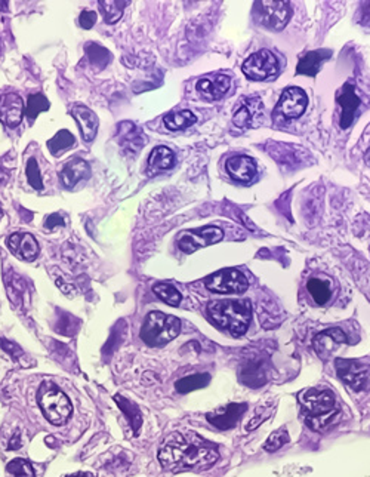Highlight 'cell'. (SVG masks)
Returning a JSON list of instances; mask_svg holds the SVG:
<instances>
[{
  "label": "cell",
  "mask_w": 370,
  "mask_h": 477,
  "mask_svg": "<svg viewBox=\"0 0 370 477\" xmlns=\"http://www.w3.org/2000/svg\"><path fill=\"white\" fill-rule=\"evenodd\" d=\"M335 369L339 380L345 382L354 391H363L369 387L370 364L358 360H344L338 359L335 362Z\"/></svg>",
  "instance_id": "7"
},
{
  "label": "cell",
  "mask_w": 370,
  "mask_h": 477,
  "mask_svg": "<svg viewBox=\"0 0 370 477\" xmlns=\"http://www.w3.org/2000/svg\"><path fill=\"white\" fill-rule=\"evenodd\" d=\"M73 144H75L73 134L67 129H61L59 132H57L55 137H52L48 141V148L52 156H61Z\"/></svg>",
  "instance_id": "30"
},
{
  "label": "cell",
  "mask_w": 370,
  "mask_h": 477,
  "mask_svg": "<svg viewBox=\"0 0 370 477\" xmlns=\"http://www.w3.org/2000/svg\"><path fill=\"white\" fill-rule=\"evenodd\" d=\"M92 175L90 166L85 159L73 157L64 165L63 171L59 172V178L66 188H75L79 182L88 181Z\"/></svg>",
  "instance_id": "18"
},
{
  "label": "cell",
  "mask_w": 370,
  "mask_h": 477,
  "mask_svg": "<svg viewBox=\"0 0 370 477\" xmlns=\"http://www.w3.org/2000/svg\"><path fill=\"white\" fill-rule=\"evenodd\" d=\"M220 460L218 446L194 431H175L159 449V461L166 471H203Z\"/></svg>",
  "instance_id": "1"
},
{
  "label": "cell",
  "mask_w": 370,
  "mask_h": 477,
  "mask_svg": "<svg viewBox=\"0 0 370 477\" xmlns=\"http://www.w3.org/2000/svg\"><path fill=\"white\" fill-rule=\"evenodd\" d=\"M6 246L14 257L21 261L32 262L39 257V243L30 233H12L6 239Z\"/></svg>",
  "instance_id": "14"
},
{
  "label": "cell",
  "mask_w": 370,
  "mask_h": 477,
  "mask_svg": "<svg viewBox=\"0 0 370 477\" xmlns=\"http://www.w3.org/2000/svg\"><path fill=\"white\" fill-rule=\"evenodd\" d=\"M222 237H224V233L221 228L206 226V227H202V228L184 231L182 235H179L177 243H178V248L182 252L193 253L200 248L215 245V243L221 242Z\"/></svg>",
  "instance_id": "10"
},
{
  "label": "cell",
  "mask_w": 370,
  "mask_h": 477,
  "mask_svg": "<svg viewBox=\"0 0 370 477\" xmlns=\"http://www.w3.org/2000/svg\"><path fill=\"white\" fill-rule=\"evenodd\" d=\"M79 23L81 27H84V30H90L97 23V12L95 11H84L80 14Z\"/></svg>",
  "instance_id": "40"
},
{
  "label": "cell",
  "mask_w": 370,
  "mask_h": 477,
  "mask_svg": "<svg viewBox=\"0 0 370 477\" xmlns=\"http://www.w3.org/2000/svg\"><path fill=\"white\" fill-rule=\"evenodd\" d=\"M71 116L77 121L81 138H84L86 143L94 141L98 132V116L94 111L88 108L86 106H75L71 108Z\"/></svg>",
  "instance_id": "22"
},
{
  "label": "cell",
  "mask_w": 370,
  "mask_h": 477,
  "mask_svg": "<svg viewBox=\"0 0 370 477\" xmlns=\"http://www.w3.org/2000/svg\"><path fill=\"white\" fill-rule=\"evenodd\" d=\"M9 273H11V278H9L5 273V283H6V288H8V295H9V300H11L12 302L18 304L19 301H21L23 291H24L23 279L19 278L18 275H15L14 271H9Z\"/></svg>",
  "instance_id": "34"
},
{
  "label": "cell",
  "mask_w": 370,
  "mask_h": 477,
  "mask_svg": "<svg viewBox=\"0 0 370 477\" xmlns=\"http://www.w3.org/2000/svg\"><path fill=\"white\" fill-rule=\"evenodd\" d=\"M64 226H66V221L59 214L49 215L45 221V228L48 230H55L57 227H64Z\"/></svg>",
  "instance_id": "43"
},
{
  "label": "cell",
  "mask_w": 370,
  "mask_h": 477,
  "mask_svg": "<svg viewBox=\"0 0 370 477\" xmlns=\"http://www.w3.org/2000/svg\"><path fill=\"white\" fill-rule=\"evenodd\" d=\"M19 448H21V438H19V433H17L14 438H12V440L9 442L8 449H14L15 451V449H19Z\"/></svg>",
  "instance_id": "46"
},
{
  "label": "cell",
  "mask_w": 370,
  "mask_h": 477,
  "mask_svg": "<svg viewBox=\"0 0 370 477\" xmlns=\"http://www.w3.org/2000/svg\"><path fill=\"white\" fill-rule=\"evenodd\" d=\"M9 179V172L0 166V184H5V182Z\"/></svg>",
  "instance_id": "47"
},
{
  "label": "cell",
  "mask_w": 370,
  "mask_h": 477,
  "mask_svg": "<svg viewBox=\"0 0 370 477\" xmlns=\"http://www.w3.org/2000/svg\"><path fill=\"white\" fill-rule=\"evenodd\" d=\"M211 375L209 373H196L190 375V377H184L175 384V389L181 394H187L190 391L204 389L211 382Z\"/></svg>",
  "instance_id": "29"
},
{
  "label": "cell",
  "mask_w": 370,
  "mask_h": 477,
  "mask_svg": "<svg viewBox=\"0 0 370 477\" xmlns=\"http://www.w3.org/2000/svg\"><path fill=\"white\" fill-rule=\"evenodd\" d=\"M364 162H366V165L370 166V148L366 151V155H364Z\"/></svg>",
  "instance_id": "49"
},
{
  "label": "cell",
  "mask_w": 370,
  "mask_h": 477,
  "mask_svg": "<svg viewBox=\"0 0 370 477\" xmlns=\"http://www.w3.org/2000/svg\"><path fill=\"white\" fill-rule=\"evenodd\" d=\"M50 104L48 98L43 94H33L27 98V107H26V116L30 121L37 119V116L43 111L49 110Z\"/></svg>",
  "instance_id": "33"
},
{
  "label": "cell",
  "mask_w": 370,
  "mask_h": 477,
  "mask_svg": "<svg viewBox=\"0 0 370 477\" xmlns=\"http://www.w3.org/2000/svg\"><path fill=\"white\" fill-rule=\"evenodd\" d=\"M173 164H175L173 151L164 146H159L150 153L148 164H147V174L153 177L159 174L160 171L171 169Z\"/></svg>",
  "instance_id": "25"
},
{
  "label": "cell",
  "mask_w": 370,
  "mask_h": 477,
  "mask_svg": "<svg viewBox=\"0 0 370 477\" xmlns=\"http://www.w3.org/2000/svg\"><path fill=\"white\" fill-rule=\"evenodd\" d=\"M347 342V335L342 329L329 328L315 335V338L313 340V347L317 353V356L326 362Z\"/></svg>",
  "instance_id": "12"
},
{
  "label": "cell",
  "mask_w": 370,
  "mask_h": 477,
  "mask_svg": "<svg viewBox=\"0 0 370 477\" xmlns=\"http://www.w3.org/2000/svg\"><path fill=\"white\" fill-rule=\"evenodd\" d=\"M300 403L305 422L315 431L332 429L342 418L341 405L336 396L329 389H308L300 394Z\"/></svg>",
  "instance_id": "2"
},
{
  "label": "cell",
  "mask_w": 370,
  "mask_h": 477,
  "mask_svg": "<svg viewBox=\"0 0 370 477\" xmlns=\"http://www.w3.org/2000/svg\"><path fill=\"white\" fill-rule=\"evenodd\" d=\"M227 172L230 177L240 182H249L256 174V162L249 156H234L227 160Z\"/></svg>",
  "instance_id": "23"
},
{
  "label": "cell",
  "mask_w": 370,
  "mask_h": 477,
  "mask_svg": "<svg viewBox=\"0 0 370 477\" xmlns=\"http://www.w3.org/2000/svg\"><path fill=\"white\" fill-rule=\"evenodd\" d=\"M339 106H341V128L347 129L351 126L356 117V111L360 106V98L356 94V89L351 84H345L336 97Z\"/></svg>",
  "instance_id": "21"
},
{
  "label": "cell",
  "mask_w": 370,
  "mask_h": 477,
  "mask_svg": "<svg viewBox=\"0 0 370 477\" xmlns=\"http://www.w3.org/2000/svg\"><path fill=\"white\" fill-rule=\"evenodd\" d=\"M253 15L261 26L280 32L289 23L292 8L289 2H256Z\"/></svg>",
  "instance_id": "6"
},
{
  "label": "cell",
  "mask_w": 370,
  "mask_h": 477,
  "mask_svg": "<svg viewBox=\"0 0 370 477\" xmlns=\"http://www.w3.org/2000/svg\"><path fill=\"white\" fill-rule=\"evenodd\" d=\"M6 471L9 474H12L14 477H36L32 464L23 460V458L12 460L11 463L8 464Z\"/></svg>",
  "instance_id": "35"
},
{
  "label": "cell",
  "mask_w": 370,
  "mask_h": 477,
  "mask_svg": "<svg viewBox=\"0 0 370 477\" xmlns=\"http://www.w3.org/2000/svg\"><path fill=\"white\" fill-rule=\"evenodd\" d=\"M2 215H3V212H2V206H0V220H2Z\"/></svg>",
  "instance_id": "50"
},
{
  "label": "cell",
  "mask_w": 370,
  "mask_h": 477,
  "mask_svg": "<svg viewBox=\"0 0 370 477\" xmlns=\"http://www.w3.org/2000/svg\"><path fill=\"white\" fill-rule=\"evenodd\" d=\"M289 433H287L286 429H279L277 431H274L269 439H266L265 445H264V449L266 452H275L279 451L283 445L289 443Z\"/></svg>",
  "instance_id": "37"
},
{
  "label": "cell",
  "mask_w": 370,
  "mask_h": 477,
  "mask_svg": "<svg viewBox=\"0 0 370 477\" xmlns=\"http://www.w3.org/2000/svg\"><path fill=\"white\" fill-rule=\"evenodd\" d=\"M181 329V322L162 311H151L144 320L141 329L142 341L150 347H163L177 338Z\"/></svg>",
  "instance_id": "4"
},
{
  "label": "cell",
  "mask_w": 370,
  "mask_h": 477,
  "mask_svg": "<svg viewBox=\"0 0 370 477\" xmlns=\"http://www.w3.org/2000/svg\"><path fill=\"white\" fill-rule=\"evenodd\" d=\"M24 101L15 93L0 97V121L8 128H17L24 116Z\"/></svg>",
  "instance_id": "15"
},
{
  "label": "cell",
  "mask_w": 370,
  "mask_h": 477,
  "mask_svg": "<svg viewBox=\"0 0 370 477\" xmlns=\"http://www.w3.org/2000/svg\"><path fill=\"white\" fill-rule=\"evenodd\" d=\"M262 120L264 103L256 97L243 99L233 116V124L239 128H256L262 124Z\"/></svg>",
  "instance_id": "13"
},
{
  "label": "cell",
  "mask_w": 370,
  "mask_h": 477,
  "mask_svg": "<svg viewBox=\"0 0 370 477\" xmlns=\"http://www.w3.org/2000/svg\"><path fill=\"white\" fill-rule=\"evenodd\" d=\"M71 322H76V319L73 316H70V314H63V316H61V319H59L57 331L61 333H66V335L73 333V331H71Z\"/></svg>",
  "instance_id": "41"
},
{
  "label": "cell",
  "mask_w": 370,
  "mask_h": 477,
  "mask_svg": "<svg viewBox=\"0 0 370 477\" xmlns=\"http://www.w3.org/2000/svg\"><path fill=\"white\" fill-rule=\"evenodd\" d=\"M67 477H95V474L89 473V471H80V473H75V474L67 476Z\"/></svg>",
  "instance_id": "48"
},
{
  "label": "cell",
  "mask_w": 370,
  "mask_h": 477,
  "mask_svg": "<svg viewBox=\"0 0 370 477\" xmlns=\"http://www.w3.org/2000/svg\"><path fill=\"white\" fill-rule=\"evenodd\" d=\"M153 291L163 302H166L168 306L178 307L181 304V300H182L181 293L177 288L171 285V283H164V282L156 283V285L153 286Z\"/></svg>",
  "instance_id": "32"
},
{
  "label": "cell",
  "mask_w": 370,
  "mask_h": 477,
  "mask_svg": "<svg viewBox=\"0 0 370 477\" xmlns=\"http://www.w3.org/2000/svg\"><path fill=\"white\" fill-rule=\"evenodd\" d=\"M360 23L370 27V2L364 3L362 8V15H360Z\"/></svg>",
  "instance_id": "44"
},
{
  "label": "cell",
  "mask_w": 370,
  "mask_h": 477,
  "mask_svg": "<svg viewBox=\"0 0 370 477\" xmlns=\"http://www.w3.org/2000/svg\"><path fill=\"white\" fill-rule=\"evenodd\" d=\"M331 57H332V52L329 49L313 50V52H308L300 59V64H298V67H296V73L314 77V76H317L318 72H320L322 64Z\"/></svg>",
  "instance_id": "24"
},
{
  "label": "cell",
  "mask_w": 370,
  "mask_h": 477,
  "mask_svg": "<svg viewBox=\"0 0 370 477\" xmlns=\"http://www.w3.org/2000/svg\"><path fill=\"white\" fill-rule=\"evenodd\" d=\"M240 380L244 384L251 385V387H260V385L264 384L265 381V373L260 369L258 364H255V367H248L242 371Z\"/></svg>",
  "instance_id": "36"
},
{
  "label": "cell",
  "mask_w": 370,
  "mask_h": 477,
  "mask_svg": "<svg viewBox=\"0 0 370 477\" xmlns=\"http://www.w3.org/2000/svg\"><path fill=\"white\" fill-rule=\"evenodd\" d=\"M246 409H248V405L246 403H230L225 408L209 412L206 418L218 430H230L239 422Z\"/></svg>",
  "instance_id": "16"
},
{
  "label": "cell",
  "mask_w": 370,
  "mask_h": 477,
  "mask_svg": "<svg viewBox=\"0 0 370 477\" xmlns=\"http://www.w3.org/2000/svg\"><path fill=\"white\" fill-rule=\"evenodd\" d=\"M204 285L217 293H243L249 286V282L237 269H224L211 275Z\"/></svg>",
  "instance_id": "9"
},
{
  "label": "cell",
  "mask_w": 370,
  "mask_h": 477,
  "mask_svg": "<svg viewBox=\"0 0 370 477\" xmlns=\"http://www.w3.org/2000/svg\"><path fill=\"white\" fill-rule=\"evenodd\" d=\"M211 319L221 329L228 331L233 337H242L252 320V304L249 300H221L208 306Z\"/></svg>",
  "instance_id": "3"
},
{
  "label": "cell",
  "mask_w": 370,
  "mask_h": 477,
  "mask_svg": "<svg viewBox=\"0 0 370 477\" xmlns=\"http://www.w3.org/2000/svg\"><path fill=\"white\" fill-rule=\"evenodd\" d=\"M242 70L246 77L261 82V80L271 79L277 75V72H279V63H277V58L273 52H270L269 49H262L246 59Z\"/></svg>",
  "instance_id": "8"
},
{
  "label": "cell",
  "mask_w": 370,
  "mask_h": 477,
  "mask_svg": "<svg viewBox=\"0 0 370 477\" xmlns=\"http://www.w3.org/2000/svg\"><path fill=\"white\" fill-rule=\"evenodd\" d=\"M85 52L90 66H94L97 70H104L111 61L110 50L97 42H89L85 48Z\"/></svg>",
  "instance_id": "28"
},
{
  "label": "cell",
  "mask_w": 370,
  "mask_h": 477,
  "mask_svg": "<svg viewBox=\"0 0 370 477\" xmlns=\"http://www.w3.org/2000/svg\"><path fill=\"white\" fill-rule=\"evenodd\" d=\"M0 346H2V349H3L6 353L11 354V356H12L14 359H18V358L23 354V350L19 349V347L17 346V344H14V342H11V341H8V340L0 338Z\"/></svg>",
  "instance_id": "42"
},
{
  "label": "cell",
  "mask_w": 370,
  "mask_h": 477,
  "mask_svg": "<svg viewBox=\"0 0 370 477\" xmlns=\"http://www.w3.org/2000/svg\"><path fill=\"white\" fill-rule=\"evenodd\" d=\"M57 285L61 288V291H63V293H66L67 297H73L75 295V288L71 286V285H66V283H63L61 280H57Z\"/></svg>",
  "instance_id": "45"
},
{
  "label": "cell",
  "mask_w": 370,
  "mask_h": 477,
  "mask_svg": "<svg viewBox=\"0 0 370 477\" xmlns=\"http://www.w3.org/2000/svg\"><path fill=\"white\" fill-rule=\"evenodd\" d=\"M306 106L308 97L305 90L298 86H291L284 89V93L282 94L275 107V113H280L284 119H296L302 116Z\"/></svg>",
  "instance_id": "11"
},
{
  "label": "cell",
  "mask_w": 370,
  "mask_h": 477,
  "mask_svg": "<svg viewBox=\"0 0 370 477\" xmlns=\"http://www.w3.org/2000/svg\"><path fill=\"white\" fill-rule=\"evenodd\" d=\"M230 86H231V80L228 76L217 75V76H209V77L200 79L196 85V89H197L199 95L204 101L213 103V101H218V99L227 95Z\"/></svg>",
  "instance_id": "17"
},
{
  "label": "cell",
  "mask_w": 370,
  "mask_h": 477,
  "mask_svg": "<svg viewBox=\"0 0 370 477\" xmlns=\"http://www.w3.org/2000/svg\"><path fill=\"white\" fill-rule=\"evenodd\" d=\"M196 121H197V117L194 116V113L190 110L175 111V113H169L163 117V124L169 130L187 129L191 125L196 124Z\"/></svg>",
  "instance_id": "27"
},
{
  "label": "cell",
  "mask_w": 370,
  "mask_h": 477,
  "mask_svg": "<svg viewBox=\"0 0 370 477\" xmlns=\"http://www.w3.org/2000/svg\"><path fill=\"white\" fill-rule=\"evenodd\" d=\"M306 291L315 306H326L335 297L333 280L327 276H311L306 280Z\"/></svg>",
  "instance_id": "19"
},
{
  "label": "cell",
  "mask_w": 370,
  "mask_h": 477,
  "mask_svg": "<svg viewBox=\"0 0 370 477\" xmlns=\"http://www.w3.org/2000/svg\"><path fill=\"white\" fill-rule=\"evenodd\" d=\"M39 405L45 418L54 425H63L71 417V403L67 396L55 384L43 382L39 389Z\"/></svg>",
  "instance_id": "5"
},
{
  "label": "cell",
  "mask_w": 370,
  "mask_h": 477,
  "mask_svg": "<svg viewBox=\"0 0 370 477\" xmlns=\"http://www.w3.org/2000/svg\"><path fill=\"white\" fill-rule=\"evenodd\" d=\"M117 141L123 148L130 151V153H138L146 146L147 138L144 135L142 129L135 124H132V121H121L117 126Z\"/></svg>",
  "instance_id": "20"
},
{
  "label": "cell",
  "mask_w": 370,
  "mask_h": 477,
  "mask_svg": "<svg viewBox=\"0 0 370 477\" xmlns=\"http://www.w3.org/2000/svg\"><path fill=\"white\" fill-rule=\"evenodd\" d=\"M115 400L116 403L119 405V408L120 411L125 413V417L128 418L129 424H130V427L133 430V433L138 434L139 433V429H141V425H142V413L139 411L138 406L133 403L132 400L126 399V398H123L121 394H116L115 396Z\"/></svg>",
  "instance_id": "26"
},
{
  "label": "cell",
  "mask_w": 370,
  "mask_h": 477,
  "mask_svg": "<svg viewBox=\"0 0 370 477\" xmlns=\"http://www.w3.org/2000/svg\"><path fill=\"white\" fill-rule=\"evenodd\" d=\"M266 409H270V408H264V406H262V408H258V409L255 411V415H253V417H252V420L249 421V424H248V425H246V431L255 430L256 427H258V425H260L261 422H264L266 418H270V415H271V412H273V411L265 412Z\"/></svg>",
  "instance_id": "39"
},
{
  "label": "cell",
  "mask_w": 370,
  "mask_h": 477,
  "mask_svg": "<svg viewBox=\"0 0 370 477\" xmlns=\"http://www.w3.org/2000/svg\"><path fill=\"white\" fill-rule=\"evenodd\" d=\"M99 9L107 24H116L123 15V9L129 2H119V0H99Z\"/></svg>",
  "instance_id": "31"
},
{
  "label": "cell",
  "mask_w": 370,
  "mask_h": 477,
  "mask_svg": "<svg viewBox=\"0 0 370 477\" xmlns=\"http://www.w3.org/2000/svg\"><path fill=\"white\" fill-rule=\"evenodd\" d=\"M26 175H27V181L28 184L32 186L36 190H42L43 188V181H42V174H40V169H39V164L36 159H30L28 164H27V169H26Z\"/></svg>",
  "instance_id": "38"
}]
</instances>
